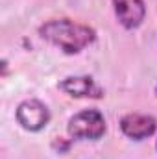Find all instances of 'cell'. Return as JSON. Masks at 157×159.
Returning <instances> with one entry per match:
<instances>
[{"label": "cell", "instance_id": "obj_2", "mask_svg": "<svg viewBox=\"0 0 157 159\" xmlns=\"http://www.w3.org/2000/svg\"><path fill=\"white\" fill-rule=\"evenodd\" d=\"M105 119L98 109H83L69 120V135L78 141H98L105 133Z\"/></svg>", "mask_w": 157, "mask_h": 159}, {"label": "cell", "instance_id": "obj_6", "mask_svg": "<svg viewBox=\"0 0 157 159\" xmlns=\"http://www.w3.org/2000/svg\"><path fill=\"white\" fill-rule=\"evenodd\" d=\"M59 89L74 98H102L104 89L91 76H67L59 81Z\"/></svg>", "mask_w": 157, "mask_h": 159}, {"label": "cell", "instance_id": "obj_3", "mask_svg": "<svg viewBox=\"0 0 157 159\" xmlns=\"http://www.w3.org/2000/svg\"><path fill=\"white\" fill-rule=\"evenodd\" d=\"M17 122L28 131H41L50 122V109L37 98H28L17 107Z\"/></svg>", "mask_w": 157, "mask_h": 159}, {"label": "cell", "instance_id": "obj_7", "mask_svg": "<svg viewBox=\"0 0 157 159\" xmlns=\"http://www.w3.org/2000/svg\"><path fill=\"white\" fill-rule=\"evenodd\" d=\"M155 94H157V87H155Z\"/></svg>", "mask_w": 157, "mask_h": 159}, {"label": "cell", "instance_id": "obj_1", "mask_svg": "<svg viewBox=\"0 0 157 159\" xmlns=\"http://www.w3.org/2000/svg\"><path fill=\"white\" fill-rule=\"evenodd\" d=\"M41 37L65 54H78L96 39L94 28L70 19H52L39 28Z\"/></svg>", "mask_w": 157, "mask_h": 159}, {"label": "cell", "instance_id": "obj_5", "mask_svg": "<svg viewBox=\"0 0 157 159\" xmlns=\"http://www.w3.org/2000/svg\"><path fill=\"white\" fill-rule=\"evenodd\" d=\"M113 9H115L118 22L126 30L139 28L146 17L144 0H113Z\"/></svg>", "mask_w": 157, "mask_h": 159}, {"label": "cell", "instance_id": "obj_4", "mask_svg": "<svg viewBox=\"0 0 157 159\" xmlns=\"http://www.w3.org/2000/svg\"><path fill=\"white\" fill-rule=\"evenodd\" d=\"M120 129L126 137H129L133 141H144L155 133L157 122L152 115L128 113L120 119Z\"/></svg>", "mask_w": 157, "mask_h": 159}, {"label": "cell", "instance_id": "obj_8", "mask_svg": "<svg viewBox=\"0 0 157 159\" xmlns=\"http://www.w3.org/2000/svg\"><path fill=\"white\" fill-rule=\"evenodd\" d=\"M155 148H157V143H155Z\"/></svg>", "mask_w": 157, "mask_h": 159}]
</instances>
